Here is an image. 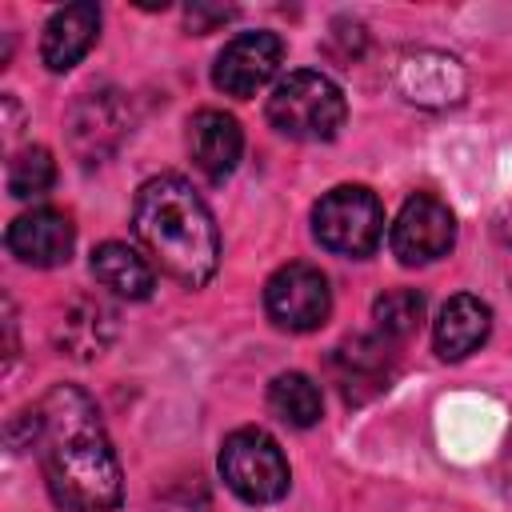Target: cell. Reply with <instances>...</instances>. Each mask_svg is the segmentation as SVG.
Returning a JSON list of instances; mask_svg holds the SVG:
<instances>
[{
    "instance_id": "6da1fadb",
    "label": "cell",
    "mask_w": 512,
    "mask_h": 512,
    "mask_svg": "<svg viewBox=\"0 0 512 512\" xmlns=\"http://www.w3.org/2000/svg\"><path fill=\"white\" fill-rule=\"evenodd\" d=\"M32 440L40 448L44 480L60 508L68 512H112L124 496L120 464L100 424L96 404L72 388L56 384L32 412Z\"/></svg>"
},
{
    "instance_id": "7a4b0ae2",
    "label": "cell",
    "mask_w": 512,
    "mask_h": 512,
    "mask_svg": "<svg viewBox=\"0 0 512 512\" xmlns=\"http://www.w3.org/2000/svg\"><path fill=\"white\" fill-rule=\"evenodd\" d=\"M132 232L144 252L184 288H200L216 276L220 232L208 204L184 176H152L140 184L132 204Z\"/></svg>"
},
{
    "instance_id": "3957f363",
    "label": "cell",
    "mask_w": 512,
    "mask_h": 512,
    "mask_svg": "<svg viewBox=\"0 0 512 512\" xmlns=\"http://www.w3.org/2000/svg\"><path fill=\"white\" fill-rule=\"evenodd\" d=\"M348 116L344 92L324 72H288L268 96V120L288 140H332Z\"/></svg>"
},
{
    "instance_id": "277c9868",
    "label": "cell",
    "mask_w": 512,
    "mask_h": 512,
    "mask_svg": "<svg viewBox=\"0 0 512 512\" xmlns=\"http://www.w3.org/2000/svg\"><path fill=\"white\" fill-rule=\"evenodd\" d=\"M312 232L328 252L360 260L384 236V208L364 184H340L312 208Z\"/></svg>"
},
{
    "instance_id": "5b68a950",
    "label": "cell",
    "mask_w": 512,
    "mask_h": 512,
    "mask_svg": "<svg viewBox=\"0 0 512 512\" xmlns=\"http://www.w3.org/2000/svg\"><path fill=\"white\" fill-rule=\"evenodd\" d=\"M220 476L248 504H276L292 484L288 460H284L280 444L264 428H236L224 440Z\"/></svg>"
},
{
    "instance_id": "8992f818",
    "label": "cell",
    "mask_w": 512,
    "mask_h": 512,
    "mask_svg": "<svg viewBox=\"0 0 512 512\" xmlns=\"http://www.w3.org/2000/svg\"><path fill=\"white\" fill-rule=\"evenodd\" d=\"M264 308L276 328L312 332L332 312V288L320 268L296 260V264H284L280 272H272V280L264 284Z\"/></svg>"
},
{
    "instance_id": "52a82bcc",
    "label": "cell",
    "mask_w": 512,
    "mask_h": 512,
    "mask_svg": "<svg viewBox=\"0 0 512 512\" xmlns=\"http://www.w3.org/2000/svg\"><path fill=\"white\" fill-rule=\"evenodd\" d=\"M388 240H392V252L400 256V264H432V260L448 256V248L456 244V216L448 212L444 200L416 192L404 200Z\"/></svg>"
},
{
    "instance_id": "ba28073f",
    "label": "cell",
    "mask_w": 512,
    "mask_h": 512,
    "mask_svg": "<svg viewBox=\"0 0 512 512\" xmlns=\"http://www.w3.org/2000/svg\"><path fill=\"white\" fill-rule=\"evenodd\" d=\"M284 60V40L276 32H240L236 40L224 44V52L216 56L212 68V84L224 96H256L280 68Z\"/></svg>"
},
{
    "instance_id": "9c48e42d",
    "label": "cell",
    "mask_w": 512,
    "mask_h": 512,
    "mask_svg": "<svg viewBox=\"0 0 512 512\" xmlns=\"http://www.w3.org/2000/svg\"><path fill=\"white\" fill-rule=\"evenodd\" d=\"M68 136H72V148L84 156V164H100L104 156H112L120 148V140L132 132V108L124 100V92L116 88H104V92H92L84 96L76 108H72V120H68Z\"/></svg>"
},
{
    "instance_id": "30bf717a",
    "label": "cell",
    "mask_w": 512,
    "mask_h": 512,
    "mask_svg": "<svg viewBox=\"0 0 512 512\" xmlns=\"http://www.w3.org/2000/svg\"><path fill=\"white\" fill-rule=\"evenodd\" d=\"M8 252L20 260V264H32V268H60L68 264L72 256V244H76V228L64 212L56 208H32L24 216H16L8 224Z\"/></svg>"
},
{
    "instance_id": "8fae6325",
    "label": "cell",
    "mask_w": 512,
    "mask_h": 512,
    "mask_svg": "<svg viewBox=\"0 0 512 512\" xmlns=\"http://www.w3.org/2000/svg\"><path fill=\"white\" fill-rule=\"evenodd\" d=\"M332 372L336 384L348 400H364L380 388H388L392 376V340L376 336H348L336 352H332Z\"/></svg>"
},
{
    "instance_id": "7c38bea8",
    "label": "cell",
    "mask_w": 512,
    "mask_h": 512,
    "mask_svg": "<svg viewBox=\"0 0 512 512\" xmlns=\"http://www.w3.org/2000/svg\"><path fill=\"white\" fill-rule=\"evenodd\" d=\"M100 32V8L80 0V4H64L48 16L44 36H40V60L48 72H68L72 64H80V56L96 44Z\"/></svg>"
},
{
    "instance_id": "4fadbf2b",
    "label": "cell",
    "mask_w": 512,
    "mask_h": 512,
    "mask_svg": "<svg viewBox=\"0 0 512 512\" xmlns=\"http://www.w3.org/2000/svg\"><path fill=\"white\" fill-rule=\"evenodd\" d=\"M188 148H192L196 168H200L208 180H224V176H232V168L240 164L244 132H240L236 116L216 112V108H204V112H196L192 124H188Z\"/></svg>"
},
{
    "instance_id": "5bb4252c",
    "label": "cell",
    "mask_w": 512,
    "mask_h": 512,
    "mask_svg": "<svg viewBox=\"0 0 512 512\" xmlns=\"http://www.w3.org/2000/svg\"><path fill=\"white\" fill-rule=\"evenodd\" d=\"M112 336H116V308L100 296H76L56 324V344L72 360L100 356L112 344Z\"/></svg>"
},
{
    "instance_id": "9a60e30c",
    "label": "cell",
    "mask_w": 512,
    "mask_h": 512,
    "mask_svg": "<svg viewBox=\"0 0 512 512\" xmlns=\"http://www.w3.org/2000/svg\"><path fill=\"white\" fill-rule=\"evenodd\" d=\"M488 332H492V312H488V304H484L480 296L460 292V296H452V300L440 308L436 328H432V340H436V352H440L444 360H464V356H472V352L488 340Z\"/></svg>"
},
{
    "instance_id": "2e32d148",
    "label": "cell",
    "mask_w": 512,
    "mask_h": 512,
    "mask_svg": "<svg viewBox=\"0 0 512 512\" xmlns=\"http://www.w3.org/2000/svg\"><path fill=\"white\" fill-rule=\"evenodd\" d=\"M92 276H96V284H104L108 292L128 296V300H144L152 292V284H156L152 264L136 248H128L120 240H108V244H100L92 252Z\"/></svg>"
},
{
    "instance_id": "e0dca14e",
    "label": "cell",
    "mask_w": 512,
    "mask_h": 512,
    "mask_svg": "<svg viewBox=\"0 0 512 512\" xmlns=\"http://www.w3.org/2000/svg\"><path fill=\"white\" fill-rule=\"evenodd\" d=\"M268 408L284 424H292V428H312L324 416V396H320V384L312 376H304V372H280L268 384Z\"/></svg>"
},
{
    "instance_id": "ac0fdd59",
    "label": "cell",
    "mask_w": 512,
    "mask_h": 512,
    "mask_svg": "<svg viewBox=\"0 0 512 512\" xmlns=\"http://www.w3.org/2000/svg\"><path fill=\"white\" fill-rule=\"evenodd\" d=\"M372 320L384 340H408L424 324V296L416 288H392V292L376 296Z\"/></svg>"
},
{
    "instance_id": "d6986e66",
    "label": "cell",
    "mask_w": 512,
    "mask_h": 512,
    "mask_svg": "<svg viewBox=\"0 0 512 512\" xmlns=\"http://www.w3.org/2000/svg\"><path fill=\"white\" fill-rule=\"evenodd\" d=\"M52 184H56V160L48 148H24L8 160V192L16 200L44 196Z\"/></svg>"
},
{
    "instance_id": "ffe728a7",
    "label": "cell",
    "mask_w": 512,
    "mask_h": 512,
    "mask_svg": "<svg viewBox=\"0 0 512 512\" xmlns=\"http://www.w3.org/2000/svg\"><path fill=\"white\" fill-rule=\"evenodd\" d=\"M236 12L232 8H208V4H192L188 12H184V24H188V32H196V36H204V32H212L216 24H224V20H232Z\"/></svg>"
}]
</instances>
